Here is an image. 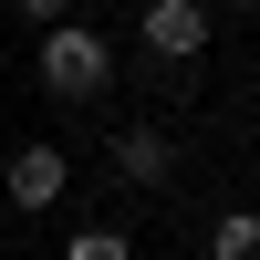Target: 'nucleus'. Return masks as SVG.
<instances>
[{
  "mask_svg": "<svg viewBox=\"0 0 260 260\" xmlns=\"http://www.w3.org/2000/svg\"><path fill=\"white\" fill-rule=\"evenodd\" d=\"M229 11H260V0H229Z\"/></svg>",
  "mask_w": 260,
  "mask_h": 260,
  "instance_id": "8",
  "label": "nucleus"
},
{
  "mask_svg": "<svg viewBox=\"0 0 260 260\" xmlns=\"http://www.w3.org/2000/svg\"><path fill=\"white\" fill-rule=\"evenodd\" d=\"M62 260H125V240H115V229H73V240H62Z\"/></svg>",
  "mask_w": 260,
  "mask_h": 260,
  "instance_id": "6",
  "label": "nucleus"
},
{
  "mask_svg": "<svg viewBox=\"0 0 260 260\" xmlns=\"http://www.w3.org/2000/svg\"><path fill=\"white\" fill-rule=\"evenodd\" d=\"M115 167L156 187V177H167V136H156V125H125V136H115Z\"/></svg>",
  "mask_w": 260,
  "mask_h": 260,
  "instance_id": "4",
  "label": "nucleus"
},
{
  "mask_svg": "<svg viewBox=\"0 0 260 260\" xmlns=\"http://www.w3.org/2000/svg\"><path fill=\"white\" fill-rule=\"evenodd\" d=\"M146 52L198 62V52H208V0H146Z\"/></svg>",
  "mask_w": 260,
  "mask_h": 260,
  "instance_id": "2",
  "label": "nucleus"
},
{
  "mask_svg": "<svg viewBox=\"0 0 260 260\" xmlns=\"http://www.w3.org/2000/svg\"><path fill=\"white\" fill-rule=\"evenodd\" d=\"M62 177H73L62 146H21L11 156V208H62Z\"/></svg>",
  "mask_w": 260,
  "mask_h": 260,
  "instance_id": "3",
  "label": "nucleus"
},
{
  "mask_svg": "<svg viewBox=\"0 0 260 260\" xmlns=\"http://www.w3.org/2000/svg\"><path fill=\"white\" fill-rule=\"evenodd\" d=\"M208 260H260V208H229V219H208Z\"/></svg>",
  "mask_w": 260,
  "mask_h": 260,
  "instance_id": "5",
  "label": "nucleus"
},
{
  "mask_svg": "<svg viewBox=\"0 0 260 260\" xmlns=\"http://www.w3.org/2000/svg\"><path fill=\"white\" fill-rule=\"evenodd\" d=\"M31 73H42V94H52V104H94L104 83H115V42L83 31V21H52L42 52H31Z\"/></svg>",
  "mask_w": 260,
  "mask_h": 260,
  "instance_id": "1",
  "label": "nucleus"
},
{
  "mask_svg": "<svg viewBox=\"0 0 260 260\" xmlns=\"http://www.w3.org/2000/svg\"><path fill=\"white\" fill-rule=\"evenodd\" d=\"M21 21H31V31H52V21H73V0H21Z\"/></svg>",
  "mask_w": 260,
  "mask_h": 260,
  "instance_id": "7",
  "label": "nucleus"
},
{
  "mask_svg": "<svg viewBox=\"0 0 260 260\" xmlns=\"http://www.w3.org/2000/svg\"><path fill=\"white\" fill-rule=\"evenodd\" d=\"M0 83H11V62H0Z\"/></svg>",
  "mask_w": 260,
  "mask_h": 260,
  "instance_id": "9",
  "label": "nucleus"
}]
</instances>
